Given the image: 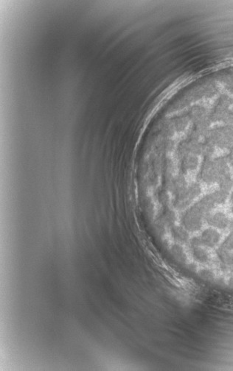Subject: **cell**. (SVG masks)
Here are the masks:
<instances>
[{"mask_svg": "<svg viewBox=\"0 0 233 371\" xmlns=\"http://www.w3.org/2000/svg\"><path fill=\"white\" fill-rule=\"evenodd\" d=\"M215 205L216 203L211 194L202 197L183 214L181 218L182 227L189 232L199 231L203 224V219Z\"/></svg>", "mask_w": 233, "mask_h": 371, "instance_id": "obj_1", "label": "cell"}, {"mask_svg": "<svg viewBox=\"0 0 233 371\" xmlns=\"http://www.w3.org/2000/svg\"><path fill=\"white\" fill-rule=\"evenodd\" d=\"M201 191L202 190L199 184L192 183L179 195L175 196L173 201L174 207L179 210L185 209L194 199L200 195Z\"/></svg>", "mask_w": 233, "mask_h": 371, "instance_id": "obj_2", "label": "cell"}, {"mask_svg": "<svg viewBox=\"0 0 233 371\" xmlns=\"http://www.w3.org/2000/svg\"><path fill=\"white\" fill-rule=\"evenodd\" d=\"M221 235L217 231L208 229L202 234L192 238L191 241V247L206 246L213 248L219 242Z\"/></svg>", "mask_w": 233, "mask_h": 371, "instance_id": "obj_3", "label": "cell"}, {"mask_svg": "<svg viewBox=\"0 0 233 371\" xmlns=\"http://www.w3.org/2000/svg\"><path fill=\"white\" fill-rule=\"evenodd\" d=\"M199 177L202 181L207 183L217 182V176L215 168H214L213 164H212V160L210 159L208 157H206L205 161H204Z\"/></svg>", "mask_w": 233, "mask_h": 371, "instance_id": "obj_4", "label": "cell"}, {"mask_svg": "<svg viewBox=\"0 0 233 371\" xmlns=\"http://www.w3.org/2000/svg\"><path fill=\"white\" fill-rule=\"evenodd\" d=\"M205 219L210 226L220 229H226L230 224V221L227 215L221 212L208 214Z\"/></svg>", "mask_w": 233, "mask_h": 371, "instance_id": "obj_5", "label": "cell"}, {"mask_svg": "<svg viewBox=\"0 0 233 371\" xmlns=\"http://www.w3.org/2000/svg\"><path fill=\"white\" fill-rule=\"evenodd\" d=\"M180 159L181 170L183 173L195 170L199 164V158L196 155L192 154H188Z\"/></svg>", "mask_w": 233, "mask_h": 371, "instance_id": "obj_6", "label": "cell"}, {"mask_svg": "<svg viewBox=\"0 0 233 371\" xmlns=\"http://www.w3.org/2000/svg\"><path fill=\"white\" fill-rule=\"evenodd\" d=\"M217 255L220 262L224 268L233 267V253L231 251L220 247L219 249L217 251Z\"/></svg>", "mask_w": 233, "mask_h": 371, "instance_id": "obj_7", "label": "cell"}, {"mask_svg": "<svg viewBox=\"0 0 233 371\" xmlns=\"http://www.w3.org/2000/svg\"><path fill=\"white\" fill-rule=\"evenodd\" d=\"M188 187L186 180L185 177L182 176H176L172 180L170 183V190L175 196L179 195V194L185 191Z\"/></svg>", "mask_w": 233, "mask_h": 371, "instance_id": "obj_8", "label": "cell"}, {"mask_svg": "<svg viewBox=\"0 0 233 371\" xmlns=\"http://www.w3.org/2000/svg\"><path fill=\"white\" fill-rule=\"evenodd\" d=\"M192 256L197 262L202 264H208L211 262V255L206 250L200 246L191 247Z\"/></svg>", "mask_w": 233, "mask_h": 371, "instance_id": "obj_9", "label": "cell"}, {"mask_svg": "<svg viewBox=\"0 0 233 371\" xmlns=\"http://www.w3.org/2000/svg\"><path fill=\"white\" fill-rule=\"evenodd\" d=\"M172 235L175 240L181 243H185L188 242L189 239V235L187 232L185 228L179 227V226H174L172 229Z\"/></svg>", "mask_w": 233, "mask_h": 371, "instance_id": "obj_10", "label": "cell"}, {"mask_svg": "<svg viewBox=\"0 0 233 371\" xmlns=\"http://www.w3.org/2000/svg\"><path fill=\"white\" fill-rule=\"evenodd\" d=\"M171 253L173 256L176 258V260L182 262V263H185L187 262L186 254H185L184 249L181 245H177V244L173 245L171 247Z\"/></svg>", "mask_w": 233, "mask_h": 371, "instance_id": "obj_11", "label": "cell"}, {"mask_svg": "<svg viewBox=\"0 0 233 371\" xmlns=\"http://www.w3.org/2000/svg\"><path fill=\"white\" fill-rule=\"evenodd\" d=\"M228 192L221 190H216L213 193H211V196L213 198L214 201L216 204H223L228 197Z\"/></svg>", "mask_w": 233, "mask_h": 371, "instance_id": "obj_12", "label": "cell"}, {"mask_svg": "<svg viewBox=\"0 0 233 371\" xmlns=\"http://www.w3.org/2000/svg\"><path fill=\"white\" fill-rule=\"evenodd\" d=\"M221 247V248L229 250V251H233V231L226 238L225 240L224 241Z\"/></svg>", "mask_w": 233, "mask_h": 371, "instance_id": "obj_13", "label": "cell"}, {"mask_svg": "<svg viewBox=\"0 0 233 371\" xmlns=\"http://www.w3.org/2000/svg\"><path fill=\"white\" fill-rule=\"evenodd\" d=\"M199 275H201L202 278L206 280H212L214 279V273L212 271L209 269H202L199 271Z\"/></svg>", "mask_w": 233, "mask_h": 371, "instance_id": "obj_14", "label": "cell"}, {"mask_svg": "<svg viewBox=\"0 0 233 371\" xmlns=\"http://www.w3.org/2000/svg\"><path fill=\"white\" fill-rule=\"evenodd\" d=\"M226 158H227V161H230L233 165V147L231 148V151H230V154H229L228 156L226 157Z\"/></svg>", "mask_w": 233, "mask_h": 371, "instance_id": "obj_15", "label": "cell"}, {"mask_svg": "<svg viewBox=\"0 0 233 371\" xmlns=\"http://www.w3.org/2000/svg\"><path fill=\"white\" fill-rule=\"evenodd\" d=\"M229 284H230V286H231V287H233V274L231 275V277H230V279H229Z\"/></svg>", "mask_w": 233, "mask_h": 371, "instance_id": "obj_16", "label": "cell"}, {"mask_svg": "<svg viewBox=\"0 0 233 371\" xmlns=\"http://www.w3.org/2000/svg\"><path fill=\"white\" fill-rule=\"evenodd\" d=\"M230 226H231L232 228H233V221L231 222V224H230Z\"/></svg>", "mask_w": 233, "mask_h": 371, "instance_id": "obj_17", "label": "cell"}]
</instances>
